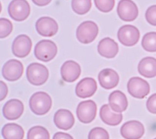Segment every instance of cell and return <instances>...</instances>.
<instances>
[{"mask_svg": "<svg viewBox=\"0 0 156 139\" xmlns=\"http://www.w3.org/2000/svg\"><path fill=\"white\" fill-rule=\"evenodd\" d=\"M52 106L51 96L43 91L36 92L29 99V107L31 111L37 115L47 113Z\"/></svg>", "mask_w": 156, "mask_h": 139, "instance_id": "6da1fadb", "label": "cell"}, {"mask_svg": "<svg viewBox=\"0 0 156 139\" xmlns=\"http://www.w3.org/2000/svg\"><path fill=\"white\" fill-rule=\"evenodd\" d=\"M26 76L31 84L39 86L44 84L48 80L49 71L44 65L41 63H32L26 69Z\"/></svg>", "mask_w": 156, "mask_h": 139, "instance_id": "7a4b0ae2", "label": "cell"}, {"mask_svg": "<svg viewBox=\"0 0 156 139\" xmlns=\"http://www.w3.org/2000/svg\"><path fill=\"white\" fill-rule=\"evenodd\" d=\"M57 53L55 43L49 40H43L38 42L34 48V55L39 60L49 62L52 60Z\"/></svg>", "mask_w": 156, "mask_h": 139, "instance_id": "3957f363", "label": "cell"}, {"mask_svg": "<svg viewBox=\"0 0 156 139\" xmlns=\"http://www.w3.org/2000/svg\"><path fill=\"white\" fill-rule=\"evenodd\" d=\"M99 32L98 25L92 21H85L77 27L76 37L83 44L92 42L97 37Z\"/></svg>", "mask_w": 156, "mask_h": 139, "instance_id": "277c9868", "label": "cell"}, {"mask_svg": "<svg viewBox=\"0 0 156 139\" xmlns=\"http://www.w3.org/2000/svg\"><path fill=\"white\" fill-rule=\"evenodd\" d=\"M30 5L26 0H12L8 7L10 18L16 21L25 20L29 15Z\"/></svg>", "mask_w": 156, "mask_h": 139, "instance_id": "5b68a950", "label": "cell"}, {"mask_svg": "<svg viewBox=\"0 0 156 139\" xmlns=\"http://www.w3.org/2000/svg\"><path fill=\"white\" fill-rule=\"evenodd\" d=\"M127 87L129 93L138 99L145 98L150 91L149 83L139 77H131L127 82Z\"/></svg>", "mask_w": 156, "mask_h": 139, "instance_id": "8992f818", "label": "cell"}, {"mask_svg": "<svg viewBox=\"0 0 156 139\" xmlns=\"http://www.w3.org/2000/svg\"><path fill=\"white\" fill-rule=\"evenodd\" d=\"M117 35L118 40L123 45L132 46L138 43L140 38V32L135 26L127 24L119 29Z\"/></svg>", "mask_w": 156, "mask_h": 139, "instance_id": "52a82bcc", "label": "cell"}, {"mask_svg": "<svg viewBox=\"0 0 156 139\" xmlns=\"http://www.w3.org/2000/svg\"><path fill=\"white\" fill-rule=\"evenodd\" d=\"M97 105L92 100L80 102L77 107L76 114L78 119L83 123H90L96 117Z\"/></svg>", "mask_w": 156, "mask_h": 139, "instance_id": "ba28073f", "label": "cell"}, {"mask_svg": "<svg viewBox=\"0 0 156 139\" xmlns=\"http://www.w3.org/2000/svg\"><path fill=\"white\" fill-rule=\"evenodd\" d=\"M23 70V65L20 61L11 59L4 65L2 69V74L5 79L13 82L17 80L21 77Z\"/></svg>", "mask_w": 156, "mask_h": 139, "instance_id": "9c48e42d", "label": "cell"}, {"mask_svg": "<svg viewBox=\"0 0 156 139\" xmlns=\"http://www.w3.org/2000/svg\"><path fill=\"white\" fill-rule=\"evenodd\" d=\"M117 13L122 20L132 21L137 18L138 9L132 0H121L117 6Z\"/></svg>", "mask_w": 156, "mask_h": 139, "instance_id": "30bf717a", "label": "cell"}, {"mask_svg": "<svg viewBox=\"0 0 156 139\" xmlns=\"http://www.w3.org/2000/svg\"><path fill=\"white\" fill-rule=\"evenodd\" d=\"M120 132L125 139H140L144 133V127L141 122L132 120L122 124Z\"/></svg>", "mask_w": 156, "mask_h": 139, "instance_id": "8fae6325", "label": "cell"}, {"mask_svg": "<svg viewBox=\"0 0 156 139\" xmlns=\"http://www.w3.org/2000/svg\"><path fill=\"white\" fill-rule=\"evenodd\" d=\"M32 45V41L29 37L24 34L20 35L13 41L12 52L17 57H25L30 53Z\"/></svg>", "mask_w": 156, "mask_h": 139, "instance_id": "7c38bea8", "label": "cell"}, {"mask_svg": "<svg viewBox=\"0 0 156 139\" xmlns=\"http://www.w3.org/2000/svg\"><path fill=\"white\" fill-rule=\"evenodd\" d=\"M37 32L44 37H52L57 34L58 26L55 20L49 16L40 18L35 23Z\"/></svg>", "mask_w": 156, "mask_h": 139, "instance_id": "4fadbf2b", "label": "cell"}, {"mask_svg": "<svg viewBox=\"0 0 156 139\" xmlns=\"http://www.w3.org/2000/svg\"><path fill=\"white\" fill-rule=\"evenodd\" d=\"M23 111L24 105L23 102L16 99L8 101L2 109L3 115L8 120L18 119L23 114Z\"/></svg>", "mask_w": 156, "mask_h": 139, "instance_id": "5bb4252c", "label": "cell"}, {"mask_svg": "<svg viewBox=\"0 0 156 139\" xmlns=\"http://www.w3.org/2000/svg\"><path fill=\"white\" fill-rule=\"evenodd\" d=\"M60 73L63 80L67 82H73L80 76L81 68L78 63L75 61L68 60L62 65Z\"/></svg>", "mask_w": 156, "mask_h": 139, "instance_id": "9a60e30c", "label": "cell"}, {"mask_svg": "<svg viewBox=\"0 0 156 139\" xmlns=\"http://www.w3.org/2000/svg\"><path fill=\"white\" fill-rule=\"evenodd\" d=\"M97 90L96 80L92 77H85L80 80L76 87V94L80 98L93 96Z\"/></svg>", "mask_w": 156, "mask_h": 139, "instance_id": "2e32d148", "label": "cell"}, {"mask_svg": "<svg viewBox=\"0 0 156 139\" xmlns=\"http://www.w3.org/2000/svg\"><path fill=\"white\" fill-rule=\"evenodd\" d=\"M74 118L73 113L66 109H59L54 116V123L60 129H70L74 124Z\"/></svg>", "mask_w": 156, "mask_h": 139, "instance_id": "e0dca14e", "label": "cell"}, {"mask_svg": "<svg viewBox=\"0 0 156 139\" xmlns=\"http://www.w3.org/2000/svg\"><path fill=\"white\" fill-rule=\"evenodd\" d=\"M119 77L118 74L111 68H105L98 74V80L101 86L107 90L112 89L118 84Z\"/></svg>", "mask_w": 156, "mask_h": 139, "instance_id": "ac0fdd59", "label": "cell"}, {"mask_svg": "<svg viewBox=\"0 0 156 139\" xmlns=\"http://www.w3.org/2000/svg\"><path fill=\"white\" fill-rule=\"evenodd\" d=\"M118 45L114 40L109 37L102 39L98 43V51L104 57L112 59L118 52Z\"/></svg>", "mask_w": 156, "mask_h": 139, "instance_id": "d6986e66", "label": "cell"}, {"mask_svg": "<svg viewBox=\"0 0 156 139\" xmlns=\"http://www.w3.org/2000/svg\"><path fill=\"white\" fill-rule=\"evenodd\" d=\"M108 103L111 109L118 113L125 111L128 106L126 96L119 90H115L110 93L108 97Z\"/></svg>", "mask_w": 156, "mask_h": 139, "instance_id": "ffe728a7", "label": "cell"}, {"mask_svg": "<svg viewBox=\"0 0 156 139\" xmlns=\"http://www.w3.org/2000/svg\"><path fill=\"white\" fill-rule=\"evenodd\" d=\"M138 73L147 78L156 76V59L146 57L142 59L138 65Z\"/></svg>", "mask_w": 156, "mask_h": 139, "instance_id": "44dd1931", "label": "cell"}, {"mask_svg": "<svg viewBox=\"0 0 156 139\" xmlns=\"http://www.w3.org/2000/svg\"><path fill=\"white\" fill-rule=\"evenodd\" d=\"M99 115L102 121L110 126L118 125L122 119V115L113 112L108 104H104L101 107Z\"/></svg>", "mask_w": 156, "mask_h": 139, "instance_id": "7402d4cb", "label": "cell"}, {"mask_svg": "<svg viewBox=\"0 0 156 139\" xmlns=\"http://www.w3.org/2000/svg\"><path fill=\"white\" fill-rule=\"evenodd\" d=\"M1 134L4 139H23L24 131L17 124L8 123L3 126Z\"/></svg>", "mask_w": 156, "mask_h": 139, "instance_id": "603a6c76", "label": "cell"}, {"mask_svg": "<svg viewBox=\"0 0 156 139\" xmlns=\"http://www.w3.org/2000/svg\"><path fill=\"white\" fill-rule=\"evenodd\" d=\"M27 139H49L50 136L48 130L43 126H35L31 127L27 135Z\"/></svg>", "mask_w": 156, "mask_h": 139, "instance_id": "cb8c5ba5", "label": "cell"}, {"mask_svg": "<svg viewBox=\"0 0 156 139\" xmlns=\"http://www.w3.org/2000/svg\"><path fill=\"white\" fill-rule=\"evenodd\" d=\"M142 47L148 52H156V32L146 33L141 41Z\"/></svg>", "mask_w": 156, "mask_h": 139, "instance_id": "d4e9b609", "label": "cell"}, {"mask_svg": "<svg viewBox=\"0 0 156 139\" xmlns=\"http://www.w3.org/2000/svg\"><path fill=\"white\" fill-rule=\"evenodd\" d=\"M71 7L73 10L78 15H84L91 9V0H72Z\"/></svg>", "mask_w": 156, "mask_h": 139, "instance_id": "484cf974", "label": "cell"}, {"mask_svg": "<svg viewBox=\"0 0 156 139\" xmlns=\"http://www.w3.org/2000/svg\"><path fill=\"white\" fill-rule=\"evenodd\" d=\"M13 25L10 20L7 18L0 19V38L7 37L12 32Z\"/></svg>", "mask_w": 156, "mask_h": 139, "instance_id": "4316f807", "label": "cell"}, {"mask_svg": "<svg viewBox=\"0 0 156 139\" xmlns=\"http://www.w3.org/2000/svg\"><path fill=\"white\" fill-rule=\"evenodd\" d=\"M96 8L102 12H109L114 7L115 0H94Z\"/></svg>", "mask_w": 156, "mask_h": 139, "instance_id": "83f0119b", "label": "cell"}, {"mask_svg": "<svg viewBox=\"0 0 156 139\" xmlns=\"http://www.w3.org/2000/svg\"><path fill=\"white\" fill-rule=\"evenodd\" d=\"M88 139H109L107 131L102 127H96L92 129L88 134Z\"/></svg>", "mask_w": 156, "mask_h": 139, "instance_id": "f1b7e54d", "label": "cell"}, {"mask_svg": "<svg viewBox=\"0 0 156 139\" xmlns=\"http://www.w3.org/2000/svg\"><path fill=\"white\" fill-rule=\"evenodd\" d=\"M145 17L149 24L156 26V5H152L147 9Z\"/></svg>", "mask_w": 156, "mask_h": 139, "instance_id": "f546056e", "label": "cell"}, {"mask_svg": "<svg viewBox=\"0 0 156 139\" xmlns=\"http://www.w3.org/2000/svg\"><path fill=\"white\" fill-rule=\"evenodd\" d=\"M146 107L149 112L156 114V93L149 97L146 101Z\"/></svg>", "mask_w": 156, "mask_h": 139, "instance_id": "4dcf8cb0", "label": "cell"}, {"mask_svg": "<svg viewBox=\"0 0 156 139\" xmlns=\"http://www.w3.org/2000/svg\"><path fill=\"white\" fill-rule=\"evenodd\" d=\"M52 139H73V138L68 134L58 132L54 135Z\"/></svg>", "mask_w": 156, "mask_h": 139, "instance_id": "1f68e13d", "label": "cell"}, {"mask_svg": "<svg viewBox=\"0 0 156 139\" xmlns=\"http://www.w3.org/2000/svg\"><path fill=\"white\" fill-rule=\"evenodd\" d=\"M1 101H2L7 96L8 89L6 84L1 80Z\"/></svg>", "mask_w": 156, "mask_h": 139, "instance_id": "d6a6232c", "label": "cell"}, {"mask_svg": "<svg viewBox=\"0 0 156 139\" xmlns=\"http://www.w3.org/2000/svg\"><path fill=\"white\" fill-rule=\"evenodd\" d=\"M32 1L37 5L44 6L49 4L52 0H32Z\"/></svg>", "mask_w": 156, "mask_h": 139, "instance_id": "836d02e7", "label": "cell"}, {"mask_svg": "<svg viewBox=\"0 0 156 139\" xmlns=\"http://www.w3.org/2000/svg\"><path fill=\"white\" fill-rule=\"evenodd\" d=\"M154 139H156V138H154Z\"/></svg>", "mask_w": 156, "mask_h": 139, "instance_id": "e575fe53", "label": "cell"}]
</instances>
